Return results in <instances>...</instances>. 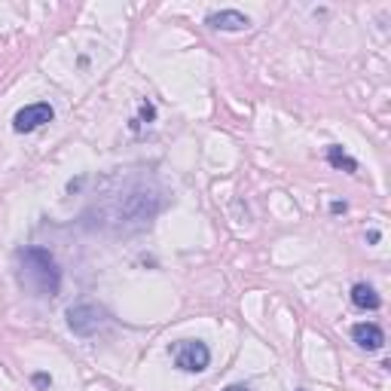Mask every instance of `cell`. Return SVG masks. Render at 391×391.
I'll return each mask as SVG.
<instances>
[{
	"label": "cell",
	"instance_id": "9c48e42d",
	"mask_svg": "<svg viewBox=\"0 0 391 391\" xmlns=\"http://www.w3.org/2000/svg\"><path fill=\"white\" fill-rule=\"evenodd\" d=\"M141 120H147V123L156 120V107H153V101H144V104H141ZM141 120H135V123H141Z\"/></svg>",
	"mask_w": 391,
	"mask_h": 391
},
{
	"label": "cell",
	"instance_id": "7c38bea8",
	"mask_svg": "<svg viewBox=\"0 0 391 391\" xmlns=\"http://www.w3.org/2000/svg\"><path fill=\"white\" fill-rule=\"evenodd\" d=\"M346 208H348L346 202H334V205H330V211H334V214H346Z\"/></svg>",
	"mask_w": 391,
	"mask_h": 391
},
{
	"label": "cell",
	"instance_id": "30bf717a",
	"mask_svg": "<svg viewBox=\"0 0 391 391\" xmlns=\"http://www.w3.org/2000/svg\"><path fill=\"white\" fill-rule=\"evenodd\" d=\"M31 382H34L37 388H52V376H49V373H34Z\"/></svg>",
	"mask_w": 391,
	"mask_h": 391
},
{
	"label": "cell",
	"instance_id": "7a4b0ae2",
	"mask_svg": "<svg viewBox=\"0 0 391 391\" xmlns=\"http://www.w3.org/2000/svg\"><path fill=\"white\" fill-rule=\"evenodd\" d=\"M169 351L183 373H202L211 364V348L202 339H178L169 346Z\"/></svg>",
	"mask_w": 391,
	"mask_h": 391
},
{
	"label": "cell",
	"instance_id": "5b68a950",
	"mask_svg": "<svg viewBox=\"0 0 391 391\" xmlns=\"http://www.w3.org/2000/svg\"><path fill=\"white\" fill-rule=\"evenodd\" d=\"M351 339H355L361 348H367V351H379V348L385 346L382 327L373 324V321H361V324L351 327Z\"/></svg>",
	"mask_w": 391,
	"mask_h": 391
},
{
	"label": "cell",
	"instance_id": "8992f818",
	"mask_svg": "<svg viewBox=\"0 0 391 391\" xmlns=\"http://www.w3.org/2000/svg\"><path fill=\"white\" fill-rule=\"evenodd\" d=\"M205 22L217 28V31H248L251 28V18L239 13V9H220V13H211Z\"/></svg>",
	"mask_w": 391,
	"mask_h": 391
},
{
	"label": "cell",
	"instance_id": "277c9868",
	"mask_svg": "<svg viewBox=\"0 0 391 391\" xmlns=\"http://www.w3.org/2000/svg\"><path fill=\"white\" fill-rule=\"evenodd\" d=\"M55 120V110H52V104H46V101H37V104H28L22 107L16 116H13V132L16 135H28V132H37L40 125L46 123H52Z\"/></svg>",
	"mask_w": 391,
	"mask_h": 391
},
{
	"label": "cell",
	"instance_id": "3957f363",
	"mask_svg": "<svg viewBox=\"0 0 391 391\" xmlns=\"http://www.w3.org/2000/svg\"><path fill=\"white\" fill-rule=\"evenodd\" d=\"M104 324H107L104 309L92 306V302H80V306L67 309V327H71L76 336H83V339L95 336L98 330H104Z\"/></svg>",
	"mask_w": 391,
	"mask_h": 391
},
{
	"label": "cell",
	"instance_id": "8fae6325",
	"mask_svg": "<svg viewBox=\"0 0 391 391\" xmlns=\"http://www.w3.org/2000/svg\"><path fill=\"white\" fill-rule=\"evenodd\" d=\"M223 391H254L251 385H244V382H232V385H227Z\"/></svg>",
	"mask_w": 391,
	"mask_h": 391
},
{
	"label": "cell",
	"instance_id": "52a82bcc",
	"mask_svg": "<svg viewBox=\"0 0 391 391\" xmlns=\"http://www.w3.org/2000/svg\"><path fill=\"white\" fill-rule=\"evenodd\" d=\"M351 306L364 309V312H376L379 306H382V300H379V293L370 285H355L351 288Z\"/></svg>",
	"mask_w": 391,
	"mask_h": 391
},
{
	"label": "cell",
	"instance_id": "6da1fadb",
	"mask_svg": "<svg viewBox=\"0 0 391 391\" xmlns=\"http://www.w3.org/2000/svg\"><path fill=\"white\" fill-rule=\"evenodd\" d=\"M18 263H22L18 278L37 297H55L62 290V269H58L55 257L46 248H22L18 251Z\"/></svg>",
	"mask_w": 391,
	"mask_h": 391
},
{
	"label": "cell",
	"instance_id": "4fadbf2b",
	"mask_svg": "<svg viewBox=\"0 0 391 391\" xmlns=\"http://www.w3.org/2000/svg\"><path fill=\"white\" fill-rule=\"evenodd\" d=\"M379 239H382V232H379V230H370V232H367V242H370V244H376Z\"/></svg>",
	"mask_w": 391,
	"mask_h": 391
},
{
	"label": "cell",
	"instance_id": "ba28073f",
	"mask_svg": "<svg viewBox=\"0 0 391 391\" xmlns=\"http://www.w3.org/2000/svg\"><path fill=\"white\" fill-rule=\"evenodd\" d=\"M327 162L334 165V169L346 171V174H355V171H358V159H351V156L342 150V147H336V144L327 147Z\"/></svg>",
	"mask_w": 391,
	"mask_h": 391
}]
</instances>
